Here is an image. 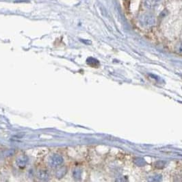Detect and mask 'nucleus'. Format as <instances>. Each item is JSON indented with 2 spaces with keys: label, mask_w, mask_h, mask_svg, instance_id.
Returning <instances> with one entry per match:
<instances>
[{
  "label": "nucleus",
  "mask_w": 182,
  "mask_h": 182,
  "mask_svg": "<svg viewBox=\"0 0 182 182\" xmlns=\"http://www.w3.org/2000/svg\"><path fill=\"white\" fill-rule=\"evenodd\" d=\"M177 50L179 51V52H182V43H179L177 45Z\"/></svg>",
  "instance_id": "nucleus-3"
},
{
  "label": "nucleus",
  "mask_w": 182,
  "mask_h": 182,
  "mask_svg": "<svg viewBox=\"0 0 182 182\" xmlns=\"http://www.w3.org/2000/svg\"><path fill=\"white\" fill-rule=\"evenodd\" d=\"M161 0H144V5L147 9H153L160 3Z\"/></svg>",
  "instance_id": "nucleus-2"
},
{
  "label": "nucleus",
  "mask_w": 182,
  "mask_h": 182,
  "mask_svg": "<svg viewBox=\"0 0 182 182\" xmlns=\"http://www.w3.org/2000/svg\"><path fill=\"white\" fill-rule=\"evenodd\" d=\"M140 23L143 27H149L155 24V17L151 12H144L140 15L139 18Z\"/></svg>",
  "instance_id": "nucleus-1"
}]
</instances>
